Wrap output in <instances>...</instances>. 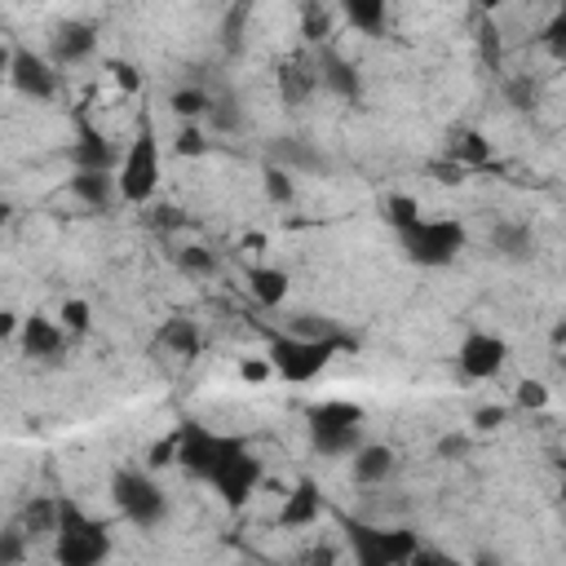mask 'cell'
Returning <instances> with one entry per match:
<instances>
[{"label":"cell","mask_w":566,"mask_h":566,"mask_svg":"<svg viewBox=\"0 0 566 566\" xmlns=\"http://www.w3.org/2000/svg\"><path fill=\"white\" fill-rule=\"evenodd\" d=\"M53 557L57 566H102L111 557V535L97 517H88L80 504L57 500V526H53Z\"/></svg>","instance_id":"obj_1"},{"label":"cell","mask_w":566,"mask_h":566,"mask_svg":"<svg viewBox=\"0 0 566 566\" xmlns=\"http://www.w3.org/2000/svg\"><path fill=\"white\" fill-rule=\"evenodd\" d=\"M310 442L318 455H354L363 447V407L358 402L310 407Z\"/></svg>","instance_id":"obj_2"},{"label":"cell","mask_w":566,"mask_h":566,"mask_svg":"<svg viewBox=\"0 0 566 566\" xmlns=\"http://www.w3.org/2000/svg\"><path fill=\"white\" fill-rule=\"evenodd\" d=\"M239 451H248L239 438L212 433V429H203L199 420H186V424L177 429V460H181L195 478H203V482H212Z\"/></svg>","instance_id":"obj_3"},{"label":"cell","mask_w":566,"mask_h":566,"mask_svg":"<svg viewBox=\"0 0 566 566\" xmlns=\"http://www.w3.org/2000/svg\"><path fill=\"white\" fill-rule=\"evenodd\" d=\"M336 349H349V336H332V340H305V336H274L270 340V363L283 380H314Z\"/></svg>","instance_id":"obj_4"},{"label":"cell","mask_w":566,"mask_h":566,"mask_svg":"<svg viewBox=\"0 0 566 566\" xmlns=\"http://www.w3.org/2000/svg\"><path fill=\"white\" fill-rule=\"evenodd\" d=\"M159 186V146H155V124L150 115L142 111L137 119V137L128 146V155L119 159V195L128 203H146Z\"/></svg>","instance_id":"obj_5"},{"label":"cell","mask_w":566,"mask_h":566,"mask_svg":"<svg viewBox=\"0 0 566 566\" xmlns=\"http://www.w3.org/2000/svg\"><path fill=\"white\" fill-rule=\"evenodd\" d=\"M111 495H115V509H119L133 526H142V531L159 526L164 513H168L164 486H159L150 473H142V469H119L115 482H111Z\"/></svg>","instance_id":"obj_6"},{"label":"cell","mask_w":566,"mask_h":566,"mask_svg":"<svg viewBox=\"0 0 566 566\" xmlns=\"http://www.w3.org/2000/svg\"><path fill=\"white\" fill-rule=\"evenodd\" d=\"M345 539L354 548L358 566H407L411 553L420 548L411 531H385V526H367V522H345Z\"/></svg>","instance_id":"obj_7"},{"label":"cell","mask_w":566,"mask_h":566,"mask_svg":"<svg viewBox=\"0 0 566 566\" xmlns=\"http://www.w3.org/2000/svg\"><path fill=\"white\" fill-rule=\"evenodd\" d=\"M402 252H407V261H416V265H447V261H455V252L464 248V226L460 221H416V226H407L402 234Z\"/></svg>","instance_id":"obj_8"},{"label":"cell","mask_w":566,"mask_h":566,"mask_svg":"<svg viewBox=\"0 0 566 566\" xmlns=\"http://www.w3.org/2000/svg\"><path fill=\"white\" fill-rule=\"evenodd\" d=\"M9 84L22 93V97H35V102H49L53 93H57V71L40 57V53H31V49H13L9 53Z\"/></svg>","instance_id":"obj_9"},{"label":"cell","mask_w":566,"mask_h":566,"mask_svg":"<svg viewBox=\"0 0 566 566\" xmlns=\"http://www.w3.org/2000/svg\"><path fill=\"white\" fill-rule=\"evenodd\" d=\"M504 358H509V345H504L500 336H491V332H469L464 345H460V371H464L469 380H491V376H500Z\"/></svg>","instance_id":"obj_10"},{"label":"cell","mask_w":566,"mask_h":566,"mask_svg":"<svg viewBox=\"0 0 566 566\" xmlns=\"http://www.w3.org/2000/svg\"><path fill=\"white\" fill-rule=\"evenodd\" d=\"M256 482H261V460L256 455H248V451H239L217 478H212V486L221 491V500L230 504V509H243L248 504V495L256 491Z\"/></svg>","instance_id":"obj_11"},{"label":"cell","mask_w":566,"mask_h":566,"mask_svg":"<svg viewBox=\"0 0 566 566\" xmlns=\"http://www.w3.org/2000/svg\"><path fill=\"white\" fill-rule=\"evenodd\" d=\"M71 164H75V172H111L119 164V150L88 119H80V137L71 142Z\"/></svg>","instance_id":"obj_12"},{"label":"cell","mask_w":566,"mask_h":566,"mask_svg":"<svg viewBox=\"0 0 566 566\" xmlns=\"http://www.w3.org/2000/svg\"><path fill=\"white\" fill-rule=\"evenodd\" d=\"M97 49V27L93 22H57L53 27V40H49V53L57 66H71V62H84L88 53Z\"/></svg>","instance_id":"obj_13"},{"label":"cell","mask_w":566,"mask_h":566,"mask_svg":"<svg viewBox=\"0 0 566 566\" xmlns=\"http://www.w3.org/2000/svg\"><path fill=\"white\" fill-rule=\"evenodd\" d=\"M314 71H318V84L332 88L336 97H345V102H358V97H363V80H358V71H354V62H345L340 53H323V57L314 62Z\"/></svg>","instance_id":"obj_14"},{"label":"cell","mask_w":566,"mask_h":566,"mask_svg":"<svg viewBox=\"0 0 566 566\" xmlns=\"http://www.w3.org/2000/svg\"><path fill=\"white\" fill-rule=\"evenodd\" d=\"M318 513H323L318 482L314 478H301L292 486V495L283 500V509H279V526H310V522H318Z\"/></svg>","instance_id":"obj_15"},{"label":"cell","mask_w":566,"mask_h":566,"mask_svg":"<svg viewBox=\"0 0 566 566\" xmlns=\"http://www.w3.org/2000/svg\"><path fill=\"white\" fill-rule=\"evenodd\" d=\"M314 88H318V71H314V62H305V57H287V62L279 66V93H283L287 106H305V102L314 97Z\"/></svg>","instance_id":"obj_16"},{"label":"cell","mask_w":566,"mask_h":566,"mask_svg":"<svg viewBox=\"0 0 566 566\" xmlns=\"http://www.w3.org/2000/svg\"><path fill=\"white\" fill-rule=\"evenodd\" d=\"M486 243H491L495 256H509V261H526V256L535 252V234H531V226H522V221H500Z\"/></svg>","instance_id":"obj_17"},{"label":"cell","mask_w":566,"mask_h":566,"mask_svg":"<svg viewBox=\"0 0 566 566\" xmlns=\"http://www.w3.org/2000/svg\"><path fill=\"white\" fill-rule=\"evenodd\" d=\"M22 354H31V358H57L62 354V327L49 323V318H40V314H31L22 323Z\"/></svg>","instance_id":"obj_18"},{"label":"cell","mask_w":566,"mask_h":566,"mask_svg":"<svg viewBox=\"0 0 566 566\" xmlns=\"http://www.w3.org/2000/svg\"><path fill=\"white\" fill-rule=\"evenodd\" d=\"M270 155H274V168H283V172H292V168H305V172H314V168H327L323 150L305 146L301 137H279V142L270 146Z\"/></svg>","instance_id":"obj_19"},{"label":"cell","mask_w":566,"mask_h":566,"mask_svg":"<svg viewBox=\"0 0 566 566\" xmlns=\"http://www.w3.org/2000/svg\"><path fill=\"white\" fill-rule=\"evenodd\" d=\"M394 473V451L389 447H358L354 451V482L371 486V482H385Z\"/></svg>","instance_id":"obj_20"},{"label":"cell","mask_w":566,"mask_h":566,"mask_svg":"<svg viewBox=\"0 0 566 566\" xmlns=\"http://www.w3.org/2000/svg\"><path fill=\"white\" fill-rule=\"evenodd\" d=\"M248 292H252L261 305H283V296H287V274H283V270H270V265H256V270H248Z\"/></svg>","instance_id":"obj_21"},{"label":"cell","mask_w":566,"mask_h":566,"mask_svg":"<svg viewBox=\"0 0 566 566\" xmlns=\"http://www.w3.org/2000/svg\"><path fill=\"white\" fill-rule=\"evenodd\" d=\"M159 345L172 349V354H181V358H195L199 354V327L190 318H168L159 327Z\"/></svg>","instance_id":"obj_22"},{"label":"cell","mask_w":566,"mask_h":566,"mask_svg":"<svg viewBox=\"0 0 566 566\" xmlns=\"http://www.w3.org/2000/svg\"><path fill=\"white\" fill-rule=\"evenodd\" d=\"M71 195H75V199H84L88 208H106V203H111V195H115L111 172H75V177H71Z\"/></svg>","instance_id":"obj_23"},{"label":"cell","mask_w":566,"mask_h":566,"mask_svg":"<svg viewBox=\"0 0 566 566\" xmlns=\"http://www.w3.org/2000/svg\"><path fill=\"white\" fill-rule=\"evenodd\" d=\"M203 115L212 119V133H243V111H239V102L230 93H208V111Z\"/></svg>","instance_id":"obj_24"},{"label":"cell","mask_w":566,"mask_h":566,"mask_svg":"<svg viewBox=\"0 0 566 566\" xmlns=\"http://www.w3.org/2000/svg\"><path fill=\"white\" fill-rule=\"evenodd\" d=\"M345 18H349L358 31L380 35V31H385V22H389V9H385L380 0H349V4H345Z\"/></svg>","instance_id":"obj_25"},{"label":"cell","mask_w":566,"mask_h":566,"mask_svg":"<svg viewBox=\"0 0 566 566\" xmlns=\"http://www.w3.org/2000/svg\"><path fill=\"white\" fill-rule=\"evenodd\" d=\"M451 164H491V146H486V137L482 133H460L455 142H451Z\"/></svg>","instance_id":"obj_26"},{"label":"cell","mask_w":566,"mask_h":566,"mask_svg":"<svg viewBox=\"0 0 566 566\" xmlns=\"http://www.w3.org/2000/svg\"><path fill=\"white\" fill-rule=\"evenodd\" d=\"M53 526H57V500H35V504H27V517H22V535L31 531V535H53Z\"/></svg>","instance_id":"obj_27"},{"label":"cell","mask_w":566,"mask_h":566,"mask_svg":"<svg viewBox=\"0 0 566 566\" xmlns=\"http://www.w3.org/2000/svg\"><path fill=\"white\" fill-rule=\"evenodd\" d=\"M177 265H181L186 274H195V279H212V274H217V256H212V248H199V243L177 248Z\"/></svg>","instance_id":"obj_28"},{"label":"cell","mask_w":566,"mask_h":566,"mask_svg":"<svg viewBox=\"0 0 566 566\" xmlns=\"http://www.w3.org/2000/svg\"><path fill=\"white\" fill-rule=\"evenodd\" d=\"M168 106H172L181 119H195V115L208 111V88H199V84H181V88L168 97Z\"/></svg>","instance_id":"obj_29"},{"label":"cell","mask_w":566,"mask_h":566,"mask_svg":"<svg viewBox=\"0 0 566 566\" xmlns=\"http://www.w3.org/2000/svg\"><path fill=\"white\" fill-rule=\"evenodd\" d=\"M385 221L402 234L407 226H416V221H420V203H416L411 195H389V199H385Z\"/></svg>","instance_id":"obj_30"},{"label":"cell","mask_w":566,"mask_h":566,"mask_svg":"<svg viewBox=\"0 0 566 566\" xmlns=\"http://www.w3.org/2000/svg\"><path fill=\"white\" fill-rule=\"evenodd\" d=\"M265 195H270L274 203H292V199H296V181H292V172L265 164Z\"/></svg>","instance_id":"obj_31"},{"label":"cell","mask_w":566,"mask_h":566,"mask_svg":"<svg viewBox=\"0 0 566 566\" xmlns=\"http://www.w3.org/2000/svg\"><path fill=\"white\" fill-rule=\"evenodd\" d=\"M327 31H332V13L323 4H305L301 9V35L305 40H323Z\"/></svg>","instance_id":"obj_32"},{"label":"cell","mask_w":566,"mask_h":566,"mask_svg":"<svg viewBox=\"0 0 566 566\" xmlns=\"http://www.w3.org/2000/svg\"><path fill=\"white\" fill-rule=\"evenodd\" d=\"M22 557H27V535L18 526L0 531V566H22Z\"/></svg>","instance_id":"obj_33"},{"label":"cell","mask_w":566,"mask_h":566,"mask_svg":"<svg viewBox=\"0 0 566 566\" xmlns=\"http://www.w3.org/2000/svg\"><path fill=\"white\" fill-rule=\"evenodd\" d=\"M106 71L115 75V84H119L124 93H137V88H142V75H137V66H133V62H124V57H111V62H106Z\"/></svg>","instance_id":"obj_34"},{"label":"cell","mask_w":566,"mask_h":566,"mask_svg":"<svg viewBox=\"0 0 566 566\" xmlns=\"http://www.w3.org/2000/svg\"><path fill=\"white\" fill-rule=\"evenodd\" d=\"M243 22H248V4H239V9H230V13H226V49H230V53L239 49V35H243Z\"/></svg>","instance_id":"obj_35"},{"label":"cell","mask_w":566,"mask_h":566,"mask_svg":"<svg viewBox=\"0 0 566 566\" xmlns=\"http://www.w3.org/2000/svg\"><path fill=\"white\" fill-rule=\"evenodd\" d=\"M504 93H509V102H513L517 111H531V106H535V84H531V80H509Z\"/></svg>","instance_id":"obj_36"},{"label":"cell","mask_w":566,"mask_h":566,"mask_svg":"<svg viewBox=\"0 0 566 566\" xmlns=\"http://www.w3.org/2000/svg\"><path fill=\"white\" fill-rule=\"evenodd\" d=\"M172 146H177V155H190V159H195V155H203V150H208V142H203V133H199V128H181V133H177V142H172Z\"/></svg>","instance_id":"obj_37"},{"label":"cell","mask_w":566,"mask_h":566,"mask_svg":"<svg viewBox=\"0 0 566 566\" xmlns=\"http://www.w3.org/2000/svg\"><path fill=\"white\" fill-rule=\"evenodd\" d=\"M62 323L71 332H88V301H66L62 305Z\"/></svg>","instance_id":"obj_38"},{"label":"cell","mask_w":566,"mask_h":566,"mask_svg":"<svg viewBox=\"0 0 566 566\" xmlns=\"http://www.w3.org/2000/svg\"><path fill=\"white\" fill-rule=\"evenodd\" d=\"M517 402H522V407H544V402H548V389H544L539 380H522V385H517Z\"/></svg>","instance_id":"obj_39"},{"label":"cell","mask_w":566,"mask_h":566,"mask_svg":"<svg viewBox=\"0 0 566 566\" xmlns=\"http://www.w3.org/2000/svg\"><path fill=\"white\" fill-rule=\"evenodd\" d=\"M482 62L486 66H500V35L491 22H482Z\"/></svg>","instance_id":"obj_40"},{"label":"cell","mask_w":566,"mask_h":566,"mask_svg":"<svg viewBox=\"0 0 566 566\" xmlns=\"http://www.w3.org/2000/svg\"><path fill=\"white\" fill-rule=\"evenodd\" d=\"M168 460H177V429H172V433H168V438H164V442L150 451V469H164Z\"/></svg>","instance_id":"obj_41"},{"label":"cell","mask_w":566,"mask_h":566,"mask_svg":"<svg viewBox=\"0 0 566 566\" xmlns=\"http://www.w3.org/2000/svg\"><path fill=\"white\" fill-rule=\"evenodd\" d=\"M429 172H433L438 181H447V186H455V181L464 177V168H460V164H451V159H438V164H429Z\"/></svg>","instance_id":"obj_42"},{"label":"cell","mask_w":566,"mask_h":566,"mask_svg":"<svg viewBox=\"0 0 566 566\" xmlns=\"http://www.w3.org/2000/svg\"><path fill=\"white\" fill-rule=\"evenodd\" d=\"M473 424H478V429H495V424H504V407H482V411L473 416Z\"/></svg>","instance_id":"obj_43"},{"label":"cell","mask_w":566,"mask_h":566,"mask_svg":"<svg viewBox=\"0 0 566 566\" xmlns=\"http://www.w3.org/2000/svg\"><path fill=\"white\" fill-rule=\"evenodd\" d=\"M407 566H451V562H447V557H442V553H433V548H416V553H411V562H407Z\"/></svg>","instance_id":"obj_44"},{"label":"cell","mask_w":566,"mask_h":566,"mask_svg":"<svg viewBox=\"0 0 566 566\" xmlns=\"http://www.w3.org/2000/svg\"><path fill=\"white\" fill-rule=\"evenodd\" d=\"M464 447H469V442H464L460 433H451V438H442V442H438V451H442V455H464Z\"/></svg>","instance_id":"obj_45"},{"label":"cell","mask_w":566,"mask_h":566,"mask_svg":"<svg viewBox=\"0 0 566 566\" xmlns=\"http://www.w3.org/2000/svg\"><path fill=\"white\" fill-rule=\"evenodd\" d=\"M305 562H310V566H332V562H336V553H332V548H314Z\"/></svg>","instance_id":"obj_46"},{"label":"cell","mask_w":566,"mask_h":566,"mask_svg":"<svg viewBox=\"0 0 566 566\" xmlns=\"http://www.w3.org/2000/svg\"><path fill=\"white\" fill-rule=\"evenodd\" d=\"M239 371H243V380H261V376H265L270 367H265V363H243Z\"/></svg>","instance_id":"obj_47"},{"label":"cell","mask_w":566,"mask_h":566,"mask_svg":"<svg viewBox=\"0 0 566 566\" xmlns=\"http://www.w3.org/2000/svg\"><path fill=\"white\" fill-rule=\"evenodd\" d=\"M13 332H18V318H13L9 310H0V340H4V336H13Z\"/></svg>","instance_id":"obj_48"},{"label":"cell","mask_w":566,"mask_h":566,"mask_svg":"<svg viewBox=\"0 0 566 566\" xmlns=\"http://www.w3.org/2000/svg\"><path fill=\"white\" fill-rule=\"evenodd\" d=\"M473 566H500V562H495V557H486V553H482V557H478V562H473Z\"/></svg>","instance_id":"obj_49"},{"label":"cell","mask_w":566,"mask_h":566,"mask_svg":"<svg viewBox=\"0 0 566 566\" xmlns=\"http://www.w3.org/2000/svg\"><path fill=\"white\" fill-rule=\"evenodd\" d=\"M0 71H9V49H0Z\"/></svg>","instance_id":"obj_50"},{"label":"cell","mask_w":566,"mask_h":566,"mask_svg":"<svg viewBox=\"0 0 566 566\" xmlns=\"http://www.w3.org/2000/svg\"><path fill=\"white\" fill-rule=\"evenodd\" d=\"M4 221H9V203L0 199V226H4Z\"/></svg>","instance_id":"obj_51"}]
</instances>
